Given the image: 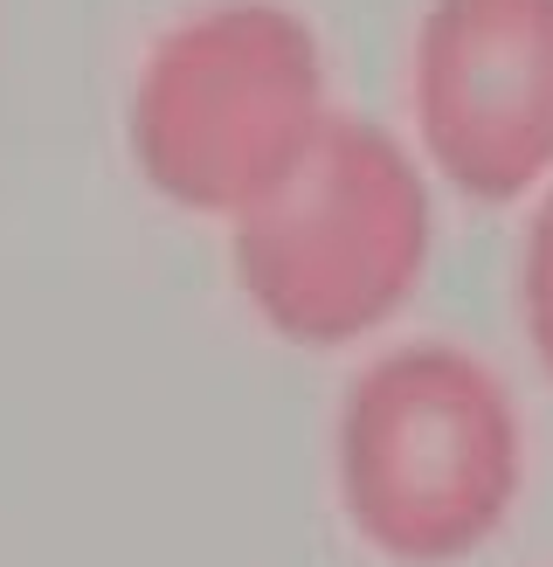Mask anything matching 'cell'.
<instances>
[{
	"instance_id": "3",
	"label": "cell",
	"mask_w": 553,
	"mask_h": 567,
	"mask_svg": "<svg viewBox=\"0 0 553 567\" xmlns=\"http://www.w3.org/2000/svg\"><path fill=\"white\" fill-rule=\"evenodd\" d=\"M436 208L415 153L374 118L319 132L257 208L229 221V264L249 311L291 347H353L415 298Z\"/></svg>"
},
{
	"instance_id": "5",
	"label": "cell",
	"mask_w": 553,
	"mask_h": 567,
	"mask_svg": "<svg viewBox=\"0 0 553 567\" xmlns=\"http://www.w3.org/2000/svg\"><path fill=\"white\" fill-rule=\"evenodd\" d=\"M519 311H525V339L553 381V187L540 194L533 221H525V249H519Z\"/></svg>"
},
{
	"instance_id": "1",
	"label": "cell",
	"mask_w": 553,
	"mask_h": 567,
	"mask_svg": "<svg viewBox=\"0 0 553 567\" xmlns=\"http://www.w3.org/2000/svg\"><path fill=\"white\" fill-rule=\"evenodd\" d=\"M332 125L325 42L284 0H208L132 76L125 146L166 208L236 221Z\"/></svg>"
},
{
	"instance_id": "4",
	"label": "cell",
	"mask_w": 553,
	"mask_h": 567,
	"mask_svg": "<svg viewBox=\"0 0 553 567\" xmlns=\"http://www.w3.org/2000/svg\"><path fill=\"white\" fill-rule=\"evenodd\" d=\"M415 138L470 202L553 181V0H429L408 55Z\"/></svg>"
},
{
	"instance_id": "2",
	"label": "cell",
	"mask_w": 553,
	"mask_h": 567,
	"mask_svg": "<svg viewBox=\"0 0 553 567\" xmlns=\"http://www.w3.org/2000/svg\"><path fill=\"white\" fill-rule=\"evenodd\" d=\"M340 513L380 560L450 567L491 547L525 485L519 402L450 339H408L367 360L332 430Z\"/></svg>"
}]
</instances>
